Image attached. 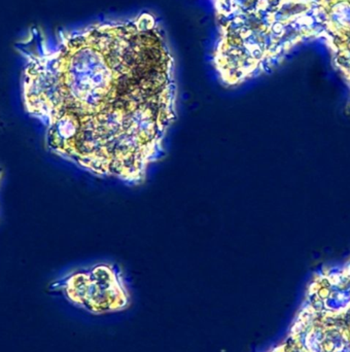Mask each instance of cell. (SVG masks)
<instances>
[{"mask_svg": "<svg viewBox=\"0 0 350 352\" xmlns=\"http://www.w3.org/2000/svg\"><path fill=\"white\" fill-rule=\"evenodd\" d=\"M2 173H3V171H2V169L0 168V179H1L2 177Z\"/></svg>", "mask_w": 350, "mask_h": 352, "instance_id": "obj_7", "label": "cell"}, {"mask_svg": "<svg viewBox=\"0 0 350 352\" xmlns=\"http://www.w3.org/2000/svg\"><path fill=\"white\" fill-rule=\"evenodd\" d=\"M217 23L230 20L250 12L260 0H210Z\"/></svg>", "mask_w": 350, "mask_h": 352, "instance_id": "obj_6", "label": "cell"}, {"mask_svg": "<svg viewBox=\"0 0 350 352\" xmlns=\"http://www.w3.org/2000/svg\"><path fill=\"white\" fill-rule=\"evenodd\" d=\"M318 36L312 0H260L250 12L219 23L211 63L223 86H241Z\"/></svg>", "mask_w": 350, "mask_h": 352, "instance_id": "obj_2", "label": "cell"}, {"mask_svg": "<svg viewBox=\"0 0 350 352\" xmlns=\"http://www.w3.org/2000/svg\"><path fill=\"white\" fill-rule=\"evenodd\" d=\"M25 113L47 150L101 177L144 182L176 119L175 58L150 12L16 43Z\"/></svg>", "mask_w": 350, "mask_h": 352, "instance_id": "obj_1", "label": "cell"}, {"mask_svg": "<svg viewBox=\"0 0 350 352\" xmlns=\"http://www.w3.org/2000/svg\"><path fill=\"white\" fill-rule=\"evenodd\" d=\"M268 352H350V258L312 276L285 340Z\"/></svg>", "mask_w": 350, "mask_h": 352, "instance_id": "obj_3", "label": "cell"}, {"mask_svg": "<svg viewBox=\"0 0 350 352\" xmlns=\"http://www.w3.org/2000/svg\"><path fill=\"white\" fill-rule=\"evenodd\" d=\"M76 307L95 316L116 314L131 303L123 275L117 267L98 264L76 270L50 285Z\"/></svg>", "mask_w": 350, "mask_h": 352, "instance_id": "obj_4", "label": "cell"}, {"mask_svg": "<svg viewBox=\"0 0 350 352\" xmlns=\"http://www.w3.org/2000/svg\"><path fill=\"white\" fill-rule=\"evenodd\" d=\"M320 28L318 41L328 50L333 68L349 89L350 111V0H312Z\"/></svg>", "mask_w": 350, "mask_h": 352, "instance_id": "obj_5", "label": "cell"}]
</instances>
